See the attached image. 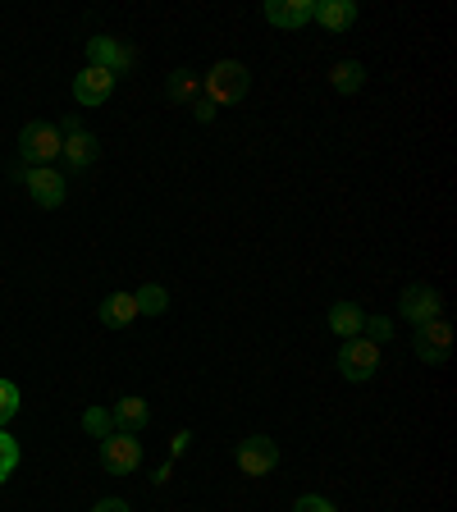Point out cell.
Returning a JSON list of instances; mask_svg holds the SVG:
<instances>
[{
  "mask_svg": "<svg viewBox=\"0 0 457 512\" xmlns=\"http://www.w3.org/2000/svg\"><path fill=\"white\" fill-rule=\"evenodd\" d=\"M247 87H252V74H247V64H238V60L211 64V74L202 78V96L211 106H234V101L247 96Z\"/></svg>",
  "mask_w": 457,
  "mask_h": 512,
  "instance_id": "obj_1",
  "label": "cell"
},
{
  "mask_svg": "<svg viewBox=\"0 0 457 512\" xmlns=\"http://www.w3.org/2000/svg\"><path fill=\"white\" fill-rule=\"evenodd\" d=\"M19 151H23V165H51V160H60V151H64L60 124H46V119L28 124L19 133Z\"/></svg>",
  "mask_w": 457,
  "mask_h": 512,
  "instance_id": "obj_2",
  "label": "cell"
},
{
  "mask_svg": "<svg viewBox=\"0 0 457 512\" xmlns=\"http://www.w3.org/2000/svg\"><path fill=\"white\" fill-rule=\"evenodd\" d=\"M19 183L28 188V197L42 206V211H55V206L64 202V174L55 170V165H23Z\"/></svg>",
  "mask_w": 457,
  "mask_h": 512,
  "instance_id": "obj_3",
  "label": "cell"
},
{
  "mask_svg": "<svg viewBox=\"0 0 457 512\" xmlns=\"http://www.w3.org/2000/svg\"><path fill=\"white\" fill-rule=\"evenodd\" d=\"M101 462H106V471H115V476H133V471L142 467V439L128 435V430L106 435L101 439Z\"/></svg>",
  "mask_w": 457,
  "mask_h": 512,
  "instance_id": "obj_4",
  "label": "cell"
},
{
  "mask_svg": "<svg viewBox=\"0 0 457 512\" xmlns=\"http://www.w3.org/2000/svg\"><path fill=\"white\" fill-rule=\"evenodd\" d=\"M339 371H343V380H371L375 371H380V343H371V339H348L339 348Z\"/></svg>",
  "mask_w": 457,
  "mask_h": 512,
  "instance_id": "obj_5",
  "label": "cell"
},
{
  "mask_svg": "<svg viewBox=\"0 0 457 512\" xmlns=\"http://www.w3.org/2000/svg\"><path fill=\"white\" fill-rule=\"evenodd\" d=\"M60 133H64V151H60L64 165H69V170H92V160L101 156V142H96V133H87V128L78 124L74 115L64 119Z\"/></svg>",
  "mask_w": 457,
  "mask_h": 512,
  "instance_id": "obj_6",
  "label": "cell"
},
{
  "mask_svg": "<svg viewBox=\"0 0 457 512\" xmlns=\"http://www.w3.org/2000/svg\"><path fill=\"white\" fill-rule=\"evenodd\" d=\"M238 467H243V476H270V471L279 467V448L270 435H247L238 439Z\"/></svg>",
  "mask_w": 457,
  "mask_h": 512,
  "instance_id": "obj_7",
  "label": "cell"
},
{
  "mask_svg": "<svg viewBox=\"0 0 457 512\" xmlns=\"http://www.w3.org/2000/svg\"><path fill=\"white\" fill-rule=\"evenodd\" d=\"M416 357L426 366H444L448 362V352H453V330H448V320H430V325H416Z\"/></svg>",
  "mask_w": 457,
  "mask_h": 512,
  "instance_id": "obj_8",
  "label": "cell"
},
{
  "mask_svg": "<svg viewBox=\"0 0 457 512\" xmlns=\"http://www.w3.org/2000/svg\"><path fill=\"white\" fill-rule=\"evenodd\" d=\"M403 320H412V325H430V320H439V311H444V298H439L430 284H412L403 288Z\"/></svg>",
  "mask_w": 457,
  "mask_h": 512,
  "instance_id": "obj_9",
  "label": "cell"
},
{
  "mask_svg": "<svg viewBox=\"0 0 457 512\" xmlns=\"http://www.w3.org/2000/svg\"><path fill=\"white\" fill-rule=\"evenodd\" d=\"M87 60L96 64V69H110V74H124V69H133L138 64V51H128V46H119L115 37H92L87 42Z\"/></svg>",
  "mask_w": 457,
  "mask_h": 512,
  "instance_id": "obj_10",
  "label": "cell"
},
{
  "mask_svg": "<svg viewBox=\"0 0 457 512\" xmlns=\"http://www.w3.org/2000/svg\"><path fill=\"white\" fill-rule=\"evenodd\" d=\"M110 92H115V74H110V69L87 64L83 74L74 78V101H78V106H101Z\"/></svg>",
  "mask_w": 457,
  "mask_h": 512,
  "instance_id": "obj_11",
  "label": "cell"
},
{
  "mask_svg": "<svg viewBox=\"0 0 457 512\" xmlns=\"http://www.w3.org/2000/svg\"><path fill=\"white\" fill-rule=\"evenodd\" d=\"M266 19L275 23V28L298 32L316 19V0H266Z\"/></svg>",
  "mask_w": 457,
  "mask_h": 512,
  "instance_id": "obj_12",
  "label": "cell"
},
{
  "mask_svg": "<svg viewBox=\"0 0 457 512\" xmlns=\"http://www.w3.org/2000/svg\"><path fill=\"white\" fill-rule=\"evenodd\" d=\"M316 23L330 32H348L357 23V0H320L316 5Z\"/></svg>",
  "mask_w": 457,
  "mask_h": 512,
  "instance_id": "obj_13",
  "label": "cell"
},
{
  "mask_svg": "<svg viewBox=\"0 0 457 512\" xmlns=\"http://www.w3.org/2000/svg\"><path fill=\"white\" fill-rule=\"evenodd\" d=\"M110 412H115V426H119V430H128V435H138V430L151 421V407H147V398H138V394L119 398V403L110 407Z\"/></svg>",
  "mask_w": 457,
  "mask_h": 512,
  "instance_id": "obj_14",
  "label": "cell"
},
{
  "mask_svg": "<svg viewBox=\"0 0 457 512\" xmlns=\"http://www.w3.org/2000/svg\"><path fill=\"white\" fill-rule=\"evenodd\" d=\"M362 325H366V311L357 307V302H334V307H330V330L339 334L343 343L357 339V334H362Z\"/></svg>",
  "mask_w": 457,
  "mask_h": 512,
  "instance_id": "obj_15",
  "label": "cell"
},
{
  "mask_svg": "<svg viewBox=\"0 0 457 512\" xmlns=\"http://www.w3.org/2000/svg\"><path fill=\"white\" fill-rule=\"evenodd\" d=\"M133 320H138V302H133V293H110V298L101 302V325L124 330V325H133Z\"/></svg>",
  "mask_w": 457,
  "mask_h": 512,
  "instance_id": "obj_16",
  "label": "cell"
},
{
  "mask_svg": "<svg viewBox=\"0 0 457 512\" xmlns=\"http://www.w3.org/2000/svg\"><path fill=\"white\" fill-rule=\"evenodd\" d=\"M165 96H170L174 106H192L202 96V78L192 74V69H174L170 83H165Z\"/></svg>",
  "mask_w": 457,
  "mask_h": 512,
  "instance_id": "obj_17",
  "label": "cell"
},
{
  "mask_svg": "<svg viewBox=\"0 0 457 512\" xmlns=\"http://www.w3.org/2000/svg\"><path fill=\"white\" fill-rule=\"evenodd\" d=\"M362 83H366V69L357 60H339L330 69V87H334V92H343V96L362 92Z\"/></svg>",
  "mask_w": 457,
  "mask_h": 512,
  "instance_id": "obj_18",
  "label": "cell"
},
{
  "mask_svg": "<svg viewBox=\"0 0 457 512\" xmlns=\"http://www.w3.org/2000/svg\"><path fill=\"white\" fill-rule=\"evenodd\" d=\"M133 302H138V316H160V311L170 307V293L160 284H142L138 293H133Z\"/></svg>",
  "mask_w": 457,
  "mask_h": 512,
  "instance_id": "obj_19",
  "label": "cell"
},
{
  "mask_svg": "<svg viewBox=\"0 0 457 512\" xmlns=\"http://www.w3.org/2000/svg\"><path fill=\"white\" fill-rule=\"evenodd\" d=\"M83 430H87V435H92V439H106V435H115V412H106V407H87V412H83Z\"/></svg>",
  "mask_w": 457,
  "mask_h": 512,
  "instance_id": "obj_20",
  "label": "cell"
},
{
  "mask_svg": "<svg viewBox=\"0 0 457 512\" xmlns=\"http://www.w3.org/2000/svg\"><path fill=\"white\" fill-rule=\"evenodd\" d=\"M19 403H23L19 384H14V380H0V430H5V421H14V416H19Z\"/></svg>",
  "mask_w": 457,
  "mask_h": 512,
  "instance_id": "obj_21",
  "label": "cell"
},
{
  "mask_svg": "<svg viewBox=\"0 0 457 512\" xmlns=\"http://www.w3.org/2000/svg\"><path fill=\"white\" fill-rule=\"evenodd\" d=\"M14 467H19V439L0 430V485L14 476Z\"/></svg>",
  "mask_w": 457,
  "mask_h": 512,
  "instance_id": "obj_22",
  "label": "cell"
},
{
  "mask_svg": "<svg viewBox=\"0 0 457 512\" xmlns=\"http://www.w3.org/2000/svg\"><path fill=\"white\" fill-rule=\"evenodd\" d=\"M362 339H371V343H389V339H394V320H389V316H366Z\"/></svg>",
  "mask_w": 457,
  "mask_h": 512,
  "instance_id": "obj_23",
  "label": "cell"
},
{
  "mask_svg": "<svg viewBox=\"0 0 457 512\" xmlns=\"http://www.w3.org/2000/svg\"><path fill=\"white\" fill-rule=\"evenodd\" d=\"M293 512H339L330 499H320V494H307V499L293 503Z\"/></svg>",
  "mask_w": 457,
  "mask_h": 512,
  "instance_id": "obj_24",
  "label": "cell"
},
{
  "mask_svg": "<svg viewBox=\"0 0 457 512\" xmlns=\"http://www.w3.org/2000/svg\"><path fill=\"white\" fill-rule=\"evenodd\" d=\"M192 119H197V124H211V119H215V106H211V101H206V96H197V101H192Z\"/></svg>",
  "mask_w": 457,
  "mask_h": 512,
  "instance_id": "obj_25",
  "label": "cell"
},
{
  "mask_svg": "<svg viewBox=\"0 0 457 512\" xmlns=\"http://www.w3.org/2000/svg\"><path fill=\"white\" fill-rule=\"evenodd\" d=\"M188 444H192V435H188V430H179V435L170 439V458H183V453H188Z\"/></svg>",
  "mask_w": 457,
  "mask_h": 512,
  "instance_id": "obj_26",
  "label": "cell"
},
{
  "mask_svg": "<svg viewBox=\"0 0 457 512\" xmlns=\"http://www.w3.org/2000/svg\"><path fill=\"white\" fill-rule=\"evenodd\" d=\"M92 512H128V503L124 499H101Z\"/></svg>",
  "mask_w": 457,
  "mask_h": 512,
  "instance_id": "obj_27",
  "label": "cell"
},
{
  "mask_svg": "<svg viewBox=\"0 0 457 512\" xmlns=\"http://www.w3.org/2000/svg\"><path fill=\"white\" fill-rule=\"evenodd\" d=\"M170 476H174V467H170V462H165V467H160L156 476H151V485H165V480H170Z\"/></svg>",
  "mask_w": 457,
  "mask_h": 512,
  "instance_id": "obj_28",
  "label": "cell"
}]
</instances>
